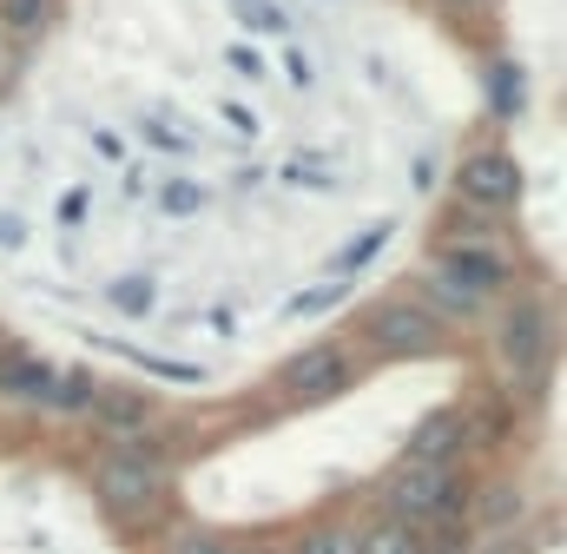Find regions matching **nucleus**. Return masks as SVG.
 Segmentation results:
<instances>
[{
	"label": "nucleus",
	"mask_w": 567,
	"mask_h": 554,
	"mask_svg": "<svg viewBox=\"0 0 567 554\" xmlns=\"http://www.w3.org/2000/svg\"><path fill=\"white\" fill-rule=\"evenodd\" d=\"M172 495H178V475H172V462H165L158 449H106V455L93 462V502H100V515H106L126 542L165 529Z\"/></svg>",
	"instance_id": "nucleus-1"
},
{
	"label": "nucleus",
	"mask_w": 567,
	"mask_h": 554,
	"mask_svg": "<svg viewBox=\"0 0 567 554\" xmlns=\"http://www.w3.org/2000/svg\"><path fill=\"white\" fill-rule=\"evenodd\" d=\"M462 212V205H455ZM435 271H449L462 290H475L482 304H495V297H508L515 290V277H522V252L508 245V232H502V218H482V212H462L455 225H442L435 232V258H429Z\"/></svg>",
	"instance_id": "nucleus-2"
},
{
	"label": "nucleus",
	"mask_w": 567,
	"mask_h": 554,
	"mask_svg": "<svg viewBox=\"0 0 567 554\" xmlns=\"http://www.w3.org/2000/svg\"><path fill=\"white\" fill-rule=\"evenodd\" d=\"M555 350H561V310H555V297H542V290L515 297L502 310V324H495V357H502V370H508V383L522 397L548 390Z\"/></svg>",
	"instance_id": "nucleus-3"
},
{
	"label": "nucleus",
	"mask_w": 567,
	"mask_h": 554,
	"mask_svg": "<svg viewBox=\"0 0 567 554\" xmlns=\"http://www.w3.org/2000/svg\"><path fill=\"white\" fill-rule=\"evenodd\" d=\"M468 469H396L390 489H383V515L390 522H410L416 535L435 529H468Z\"/></svg>",
	"instance_id": "nucleus-4"
},
{
	"label": "nucleus",
	"mask_w": 567,
	"mask_h": 554,
	"mask_svg": "<svg viewBox=\"0 0 567 554\" xmlns=\"http://www.w3.org/2000/svg\"><path fill=\"white\" fill-rule=\"evenodd\" d=\"M357 337H363V350L377 357V363H416V357H442L449 343H455V330L423 310L416 297H383V304H370L363 310V324H357Z\"/></svg>",
	"instance_id": "nucleus-5"
},
{
	"label": "nucleus",
	"mask_w": 567,
	"mask_h": 554,
	"mask_svg": "<svg viewBox=\"0 0 567 554\" xmlns=\"http://www.w3.org/2000/svg\"><path fill=\"white\" fill-rule=\"evenodd\" d=\"M522 192H528V178H522V165H515L508 145H475V152H462V165H455V205H462V212L502 218V212L522 205Z\"/></svg>",
	"instance_id": "nucleus-6"
},
{
	"label": "nucleus",
	"mask_w": 567,
	"mask_h": 554,
	"mask_svg": "<svg viewBox=\"0 0 567 554\" xmlns=\"http://www.w3.org/2000/svg\"><path fill=\"white\" fill-rule=\"evenodd\" d=\"M350 370H357V357L323 337V343H303V350L284 357L278 390H284V403H323V397H337V390L350 383Z\"/></svg>",
	"instance_id": "nucleus-7"
},
{
	"label": "nucleus",
	"mask_w": 567,
	"mask_h": 554,
	"mask_svg": "<svg viewBox=\"0 0 567 554\" xmlns=\"http://www.w3.org/2000/svg\"><path fill=\"white\" fill-rule=\"evenodd\" d=\"M468 455V422H462V403H449V410H429L416 429H410V442H403V469H455Z\"/></svg>",
	"instance_id": "nucleus-8"
},
{
	"label": "nucleus",
	"mask_w": 567,
	"mask_h": 554,
	"mask_svg": "<svg viewBox=\"0 0 567 554\" xmlns=\"http://www.w3.org/2000/svg\"><path fill=\"white\" fill-rule=\"evenodd\" d=\"M416 304H423V310H435L449 330H462V324H482V317H488V304H482L475 290H462L455 277L435 271V265H429V271H416Z\"/></svg>",
	"instance_id": "nucleus-9"
},
{
	"label": "nucleus",
	"mask_w": 567,
	"mask_h": 554,
	"mask_svg": "<svg viewBox=\"0 0 567 554\" xmlns=\"http://www.w3.org/2000/svg\"><path fill=\"white\" fill-rule=\"evenodd\" d=\"M66 20V0H0V40L7 47H33Z\"/></svg>",
	"instance_id": "nucleus-10"
},
{
	"label": "nucleus",
	"mask_w": 567,
	"mask_h": 554,
	"mask_svg": "<svg viewBox=\"0 0 567 554\" xmlns=\"http://www.w3.org/2000/svg\"><path fill=\"white\" fill-rule=\"evenodd\" d=\"M482 100H488V120H522L528 113V73H522V60H488L482 66Z\"/></svg>",
	"instance_id": "nucleus-11"
},
{
	"label": "nucleus",
	"mask_w": 567,
	"mask_h": 554,
	"mask_svg": "<svg viewBox=\"0 0 567 554\" xmlns=\"http://www.w3.org/2000/svg\"><path fill=\"white\" fill-rule=\"evenodd\" d=\"M93 416L106 422V435H126V429H145L152 422V397L145 390H126V383H100L93 390Z\"/></svg>",
	"instance_id": "nucleus-12"
},
{
	"label": "nucleus",
	"mask_w": 567,
	"mask_h": 554,
	"mask_svg": "<svg viewBox=\"0 0 567 554\" xmlns=\"http://www.w3.org/2000/svg\"><path fill=\"white\" fill-rule=\"evenodd\" d=\"M93 350H113L120 363H140L145 377H165V383H205V363H178V357H158V350L120 343V337H93Z\"/></svg>",
	"instance_id": "nucleus-13"
},
{
	"label": "nucleus",
	"mask_w": 567,
	"mask_h": 554,
	"mask_svg": "<svg viewBox=\"0 0 567 554\" xmlns=\"http://www.w3.org/2000/svg\"><path fill=\"white\" fill-rule=\"evenodd\" d=\"M47 377H53V363H40L33 350H7L0 357V397H13V403H40Z\"/></svg>",
	"instance_id": "nucleus-14"
},
{
	"label": "nucleus",
	"mask_w": 567,
	"mask_h": 554,
	"mask_svg": "<svg viewBox=\"0 0 567 554\" xmlns=\"http://www.w3.org/2000/svg\"><path fill=\"white\" fill-rule=\"evenodd\" d=\"M93 390H100V377H93L86 363H73V370H53V377H47L40 403H47V410H66V416H86L93 410Z\"/></svg>",
	"instance_id": "nucleus-15"
},
{
	"label": "nucleus",
	"mask_w": 567,
	"mask_h": 554,
	"mask_svg": "<svg viewBox=\"0 0 567 554\" xmlns=\"http://www.w3.org/2000/svg\"><path fill=\"white\" fill-rule=\"evenodd\" d=\"M468 515H475L488 535H502V529L522 515V489H515V482H482V489H468Z\"/></svg>",
	"instance_id": "nucleus-16"
},
{
	"label": "nucleus",
	"mask_w": 567,
	"mask_h": 554,
	"mask_svg": "<svg viewBox=\"0 0 567 554\" xmlns=\"http://www.w3.org/2000/svg\"><path fill=\"white\" fill-rule=\"evenodd\" d=\"M290 554H363V522H310Z\"/></svg>",
	"instance_id": "nucleus-17"
},
{
	"label": "nucleus",
	"mask_w": 567,
	"mask_h": 554,
	"mask_svg": "<svg viewBox=\"0 0 567 554\" xmlns=\"http://www.w3.org/2000/svg\"><path fill=\"white\" fill-rule=\"evenodd\" d=\"M390 238H396V225H390V218H377L370 232H357V238H350V245L337 252V265H330V271L350 284V277L363 271V265H377V258H383V245H390Z\"/></svg>",
	"instance_id": "nucleus-18"
},
{
	"label": "nucleus",
	"mask_w": 567,
	"mask_h": 554,
	"mask_svg": "<svg viewBox=\"0 0 567 554\" xmlns=\"http://www.w3.org/2000/svg\"><path fill=\"white\" fill-rule=\"evenodd\" d=\"M416 548H423V535L410 522H390V515L363 522V554H416Z\"/></svg>",
	"instance_id": "nucleus-19"
},
{
	"label": "nucleus",
	"mask_w": 567,
	"mask_h": 554,
	"mask_svg": "<svg viewBox=\"0 0 567 554\" xmlns=\"http://www.w3.org/2000/svg\"><path fill=\"white\" fill-rule=\"evenodd\" d=\"M205 205H212V192H205L198 178H165V185H158V212H165V218H198Z\"/></svg>",
	"instance_id": "nucleus-20"
},
{
	"label": "nucleus",
	"mask_w": 567,
	"mask_h": 554,
	"mask_svg": "<svg viewBox=\"0 0 567 554\" xmlns=\"http://www.w3.org/2000/svg\"><path fill=\"white\" fill-rule=\"evenodd\" d=\"M343 297H350V284H343V277H330V284H310V290H297V297L284 304V317H330Z\"/></svg>",
	"instance_id": "nucleus-21"
},
{
	"label": "nucleus",
	"mask_w": 567,
	"mask_h": 554,
	"mask_svg": "<svg viewBox=\"0 0 567 554\" xmlns=\"http://www.w3.org/2000/svg\"><path fill=\"white\" fill-rule=\"evenodd\" d=\"M106 297H113L126 317H145V310L158 304V284H152L145 271H133V277H113V290H106Z\"/></svg>",
	"instance_id": "nucleus-22"
},
{
	"label": "nucleus",
	"mask_w": 567,
	"mask_h": 554,
	"mask_svg": "<svg viewBox=\"0 0 567 554\" xmlns=\"http://www.w3.org/2000/svg\"><path fill=\"white\" fill-rule=\"evenodd\" d=\"M238 20H245L251 33H271V40L290 33V13H284L278 0H238Z\"/></svg>",
	"instance_id": "nucleus-23"
},
{
	"label": "nucleus",
	"mask_w": 567,
	"mask_h": 554,
	"mask_svg": "<svg viewBox=\"0 0 567 554\" xmlns=\"http://www.w3.org/2000/svg\"><path fill=\"white\" fill-rule=\"evenodd\" d=\"M284 185H303V192H330L337 185V172L323 165V158H290V165H278Z\"/></svg>",
	"instance_id": "nucleus-24"
},
{
	"label": "nucleus",
	"mask_w": 567,
	"mask_h": 554,
	"mask_svg": "<svg viewBox=\"0 0 567 554\" xmlns=\"http://www.w3.org/2000/svg\"><path fill=\"white\" fill-rule=\"evenodd\" d=\"M165 554H238V548L212 529H178V535H165Z\"/></svg>",
	"instance_id": "nucleus-25"
},
{
	"label": "nucleus",
	"mask_w": 567,
	"mask_h": 554,
	"mask_svg": "<svg viewBox=\"0 0 567 554\" xmlns=\"http://www.w3.org/2000/svg\"><path fill=\"white\" fill-rule=\"evenodd\" d=\"M145 145H152V152H172V158H192V133L165 126L158 113H145Z\"/></svg>",
	"instance_id": "nucleus-26"
},
{
	"label": "nucleus",
	"mask_w": 567,
	"mask_h": 554,
	"mask_svg": "<svg viewBox=\"0 0 567 554\" xmlns=\"http://www.w3.org/2000/svg\"><path fill=\"white\" fill-rule=\"evenodd\" d=\"M86 212H93V192H86V185H73V192H60V205H53V218H60V232H73V225H86Z\"/></svg>",
	"instance_id": "nucleus-27"
},
{
	"label": "nucleus",
	"mask_w": 567,
	"mask_h": 554,
	"mask_svg": "<svg viewBox=\"0 0 567 554\" xmlns=\"http://www.w3.org/2000/svg\"><path fill=\"white\" fill-rule=\"evenodd\" d=\"M416 554H475V542H468V529H435V535H423Z\"/></svg>",
	"instance_id": "nucleus-28"
},
{
	"label": "nucleus",
	"mask_w": 567,
	"mask_h": 554,
	"mask_svg": "<svg viewBox=\"0 0 567 554\" xmlns=\"http://www.w3.org/2000/svg\"><path fill=\"white\" fill-rule=\"evenodd\" d=\"M225 66H231V73H245V80H258V73H265V60H258V47H251V40H231V47H225Z\"/></svg>",
	"instance_id": "nucleus-29"
},
{
	"label": "nucleus",
	"mask_w": 567,
	"mask_h": 554,
	"mask_svg": "<svg viewBox=\"0 0 567 554\" xmlns=\"http://www.w3.org/2000/svg\"><path fill=\"white\" fill-rule=\"evenodd\" d=\"M218 113H225V126H231V133H238V138H258V113H251L245 100H225Z\"/></svg>",
	"instance_id": "nucleus-30"
},
{
	"label": "nucleus",
	"mask_w": 567,
	"mask_h": 554,
	"mask_svg": "<svg viewBox=\"0 0 567 554\" xmlns=\"http://www.w3.org/2000/svg\"><path fill=\"white\" fill-rule=\"evenodd\" d=\"M284 73H290V86H310L317 73H310V53H297V47H284Z\"/></svg>",
	"instance_id": "nucleus-31"
},
{
	"label": "nucleus",
	"mask_w": 567,
	"mask_h": 554,
	"mask_svg": "<svg viewBox=\"0 0 567 554\" xmlns=\"http://www.w3.org/2000/svg\"><path fill=\"white\" fill-rule=\"evenodd\" d=\"M27 245V225L20 218H0V252H20Z\"/></svg>",
	"instance_id": "nucleus-32"
},
{
	"label": "nucleus",
	"mask_w": 567,
	"mask_h": 554,
	"mask_svg": "<svg viewBox=\"0 0 567 554\" xmlns=\"http://www.w3.org/2000/svg\"><path fill=\"white\" fill-rule=\"evenodd\" d=\"M410 178H416V192H429V185H435V152H423V158H416V172H410Z\"/></svg>",
	"instance_id": "nucleus-33"
},
{
	"label": "nucleus",
	"mask_w": 567,
	"mask_h": 554,
	"mask_svg": "<svg viewBox=\"0 0 567 554\" xmlns=\"http://www.w3.org/2000/svg\"><path fill=\"white\" fill-rule=\"evenodd\" d=\"M13 66H20V60H13V47H7V40H0V93H7V86H13Z\"/></svg>",
	"instance_id": "nucleus-34"
},
{
	"label": "nucleus",
	"mask_w": 567,
	"mask_h": 554,
	"mask_svg": "<svg viewBox=\"0 0 567 554\" xmlns=\"http://www.w3.org/2000/svg\"><path fill=\"white\" fill-rule=\"evenodd\" d=\"M93 145H100L106 158H126V145H120V133H93Z\"/></svg>",
	"instance_id": "nucleus-35"
},
{
	"label": "nucleus",
	"mask_w": 567,
	"mask_h": 554,
	"mask_svg": "<svg viewBox=\"0 0 567 554\" xmlns=\"http://www.w3.org/2000/svg\"><path fill=\"white\" fill-rule=\"evenodd\" d=\"M442 7H455V13H468V7H482V0H442Z\"/></svg>",
	"instance_id": "nucleus-36"
},
{
	"label": "nucleus",
	"mask_w": 567,
	"mask_h": 554,
	"mask_svg": "<svg viewBox=\"0 0 567 554\" xmlns=\"http://www.w3.org/2000/svg\"><path fill=\"white\" fill-rule=\"evenodd\" d=\"M7 350H13V343H7V337H0V357H7Z\"/></svg>",
	"instance_id": "nucleus-37"
}]
</instances>
